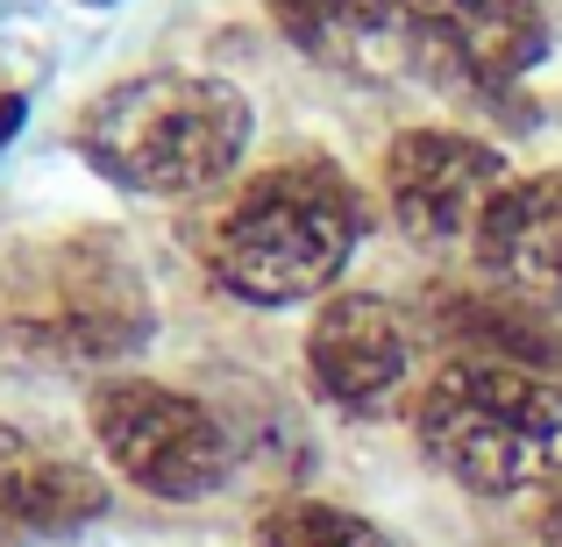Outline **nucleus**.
<instances>
[{"label":"nucleus","mask_w":562,"mask_h":547,"mask_svg":"<svg viewBox=\"0 0 562 547\" xmlns=\"http://www.w3.org/2000/svg\"><path fill=\"white\" fill-rule=\"evenodd\" d=\"M263 8H271L278 36L300 57H314L321 71L384 86L420 65L413 0H263Z\"/></svg>","instance_id":"7"},{"label":"nucleus","mask_w":562,"mask_h":547,"mask_svg":"<svg viewBox=\"0 0 562 547\" xmlns=\"http://www.w3.org/2000/svg\"><path fill=\"white\" fill-rule=\"evenodd\" d=\"M413 22H420V36L449 43L456 57L513 86L549 57V22L535 0H413Z\"/></svg>","instance_id":"11"},{"label":"nucleus","mask_w":562,"mask_h":547,"mask_svg":"<svg viewBox=\"0 0 562 547\" xmlns=\"http://www.w3.org/2000/svg\"><path fill=\"white\" fill-rule=\"evenodd\" d=\"M108 512V483L93 469L43 455L29 434L0 426V547L14 534H79Z\"/></svg>","instance_id":"10"},{"label":"nucleus","mask_w":562,"mask_h":547,"mask_svg":"<svg viewBox=\"0 0 562 547\" xmlns=\"http://www.w3.org/2000/svg\"><path fill=\"white\" fill-rule=\"evenodd\" d=\"M150 334V299L114 242L71 235V242L29 249L8 271V306H0V342L29 363L93 369L114 363Z\"/></svg>","instance_id":"4"},{"label":"nucleus","mask_w":562,"mask_h":547,"mask_svg":"<svg viewBox=\"0 0 562 547\" xmlns=\"http://www.w3.org/2000/svg\"><path fill=\"white\" fill-rule=\"evenodd\" d=\"M427 463L484 498L555 483L562 491V391L535 369L463 356L420 391L413 412Z\"/></svg>","instance_id":"3"},{"label":"nucleus","mask_w":562,"mask_h":547,"mask_svg":"<svg viewBox=\"0 0 562 547\" xmlns=\"http://www.w3.org/2000/svg\"><path fill=\"white\" fill-rule=\"evenodd\" d=\"M243 150L249 100L228 79H200V71H143L79 114V157L100 179L150 200L214 192L243 164Z\"/></svg>","instance_id":"1"},{"label":"nucleus","mask_w":562,"mask_h":547,"mask_svg":"<svg viewBox=\"0 0 562 547\" xmlns=\"http://www.w3.org/2000/svg\"><path fill=\"white\" fill-rule=\"evenodd\" d=\"M449 320L470 342H484V363H513V369H535V377L562 363V349L541 328V314H520L513 299H463V306H449Z\"/></svg>","instance_id":"12"},{"label":"nucleus","mask_w":562,"mask_h":547,"mask_svg":"<svg viewBox=\"0 0 562 547\" xmlns=\"http://www.w3.org/2000/svg\"><path fill=\"white\" fill-rule=\"evenodd\" d=\"M541 547H562V491L541 505Z\"/></svg>","instance_id":"14"},{"label":"nucleus","mask_w":562,"mask_h":547,"mask_svg":"<svg viewBox=\"0 0 562 547\" xmlns=\"http://www.w3.org/2000/svg\"><path fill=\"white\" fill-rule=\"evenodd\" d=\"M93 434L108 463L122 469L136 491L192 505V498L221 491L228 477V434L221 420L186 391H165L150 377H114L93 391Z\"/></svg>","instance_id":"5"},{"label":"nucleus","mask_w":562,"mask_h":547,"mask_svg":"<svg viewBox=\"0 0 562 547\" xmlns=\"http://www.w3.org/2000/svg\"><path fill=\"white\" fill-rule=\"evenodd\" d=\"M384 192H392V214L413 242H456V235H477L484 206L506 192V164L477 136L406 128L384 150Z\"/></svg>","instance_id":"6"},{"label":"nucleus","mask_w":562,"mask_h":547,"mask_svg":"<svg viewBox=\"0 0 562 547\" xmlns=\"http://www.w3.org/2000/svg\"><path fill=\"white\" fill-rule=\"evenodd\" d=\"M257 547H384V534L371 520H357V512H342V505H314V498H300V505H285V512L263 520Z\"/></svg>","instance_id":"13"},{"label":"nucleus","mask_w":562,"mask_h":547,"mask_svg":"<svg viewBox=\"0 0 562 547\" xmlns=\"http://www.w3.org/2000/svg\"><path fill=\"white\" fill-rule=\"evenodd\" d=\"M477 263L506 299L562 306V171L513 179L477 220Z\"/></svg>","instance_id":"9"},{"label":"nucleus","mask_w":562,"mask_h":547,"mask_svg":"<svg viewBox=\"0 0 562 547\" xmlns=\"http://www.w3.org/2000/svg\"><path fill=\"white\" fill-rule=\"evenodd\" d=\"M363 242V206L328 164H278L235 192L214 228V277L249 306L328 292Z\"/></svg>","instance_id":"2"},{"label":"nucleus","mask_w":562,"mask_h":547,"mask_svg":"<svg viewBox=\"0 0 562 547\" xmlns=\"http://www.w3.org/2000/svg\"><path fill=\"white\" fill-rule=\"evenodd\" d=\"M413 342H406V320H398L392 299L378 292H342V299L321 306L314 334H306V369L314 384L349 412H378L384 398L406 384Z\"/></svg>","instance_id":"8"}]
</instances>
